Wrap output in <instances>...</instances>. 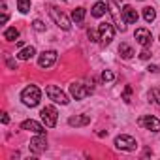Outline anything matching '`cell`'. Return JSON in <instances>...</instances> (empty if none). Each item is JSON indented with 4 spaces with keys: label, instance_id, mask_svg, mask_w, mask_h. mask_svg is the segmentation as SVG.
I'll return each instance as SVG.
<instances>
[{
    "label": "cell",
    "instance_id": "obj_23",
    "mask_svg": "<svg viewBox=\"0 0 160 160\" xmlns=\"http://www.w3.org/2000/svg\"><path fill=\"white\" fill-rule=\"evenodd\" d=\"M102 79H104L106 83H111L113 79H115V73H113V72H109V70H106V72L102 73Z\"/></svg>",
    "mask_w": 160,
    "mask_h": 160
},
{
    "label": "cell",
    "instance_id": "obj_25",
    "mask_svg": "<svg viewBox=\"0 0 160 160\" xmlns=\"http://www.w3.org/2000/svg\"><path fill=\"white\" fill-rule=\"evenodd\" d=\"M32 27H34V30H38V32H43V30H45V25H43L40 19H36V21L32 23Z\"/></svg>",
    "mask_w": 160,
    "mask_h": 160
},
{
    "label": "cell",
    "instance_id": "obj_16",
    "mask_svg": "<svg viewBox=\"0 0 160 160\" xmlns=\"http://www.w3.org/2000/svg\"><path fill=\"white\" fill-rule=\"evenodd\" d=\"M34 55H36V49H34L32 45H28V47H25V49H21V51L17 53V58H21V60H30Z\"/></svg>",
    "mask_w": 160,
    "mask_h": 160
},
{
    "label": "cell",
    "instance_id": "obj_17",
    "mask_svg": "<svg viewBox=\"0 0 160 160\" xmlns=\"http://www.w3.org/2000/svg\"><path fill=\"white\" fill-rule=\"evenodd\" d=\"M106 12H108V4H104V2L94 4V6H92V10H91L92 17H102V15H106Z\"/></svg>",
    "mask_w": 160,
    "mask_h": 160
},
{
    "label": "cell",
    "instance_id": "obj_26",
    "mask_svg": "<svg viewBox=\"0 0 160 160\" xmlns=\"http://www.w3.org/2000/svg\"><path fill=\"white\" fill-rule=\"evenodd\" d=\"M151 98H154V102L160 106V89H152L151 91Z\"/></svg>",
    "mask_w": 160,
    "mask_h": 160
},
{
    "label": "cell",
    "instance_id": "obj_30",
    "mask_svg": "<svg viewBox=\"0 0 160 160\" xmlns=\"http://www.w3.org/2000/svg\"><path fill=\"white\" fill-rule=\"evenodd\" d=\"M8 66H10L12 70H15V68H17V64H15V60H12V58H8Z\"/></svg>",
    "mask_w": 160,
    "mask_h": 160
},
{
    "label": "cell",
    "instance_id": "obj_5",
    "mask_svg": "<svg viewBox=\"0 0 160 160\" xmlns=\"http://www.w3.org/2000/svg\"><path fill=\"white\" fill-rule=\"evenodd\" d=\"M45 92H47V96H49V98H51L55 104L66 106V104L70 102V100H68V96H66V94H64V92H62V91L57 87V85H49V87L45 89Z\"/></svg>",
    "mask_w": 160,
    "mask_h": 160
},
{
    "label": "cell",
    "instance_id": "obj_18",
    "mask_svg": "<svg viewBox=\"0 0 160 160\" xmlns=\"http://www.w3.org/2000/svg\"><path fill=\"white\" fill-rule=\"evenodd\" d=\"M119 53H121L122 58H132V57H134V49H132L128 43H121V45H119Z\"/></svg>",
    "mask_w": 160,
    "mask_h": 160
},
{
    "label": "cell",
    "instance_id": "obj_13",
    "mask_svg": "<svg viewBox=\"0 0 160 160\" xmlns=\"http://www.w3.org/2000/svg\"><path fill=\"white\" fill-rule=\"evenodd\" d=\"M21 128H23V130H28V132H34V134H45V128H43L40 122L32 121V119L23 121V122H21Z\"/></svg>",
    "mask_w": 160,
    "mask_h": 160
},
{
    "label": "cell",
    "instance_id": "obj_2",
    "mask_svg": "<svg viewBox=\"0 0 160 160\" xmlns=\"http://www.w3.org/2000/svg\"><path fill=\"white\" fill-rule=\"evenodd\" d=\"M92 87L91 85H83V83H73V85H70V94L75 98V100H83V98H87L89 94H92Z\"/></svg>",
    "mask_w": 160,
    "mask_h": 160
},
{
    "label": "cell",
    "instance_id": "obj_28",
    "mask_svg": "<svg viewBox=\"0 0 160 160\" xmlns=\"http://www.w3.org/2000/svg\"><path fill=\"white\" fill-rule=\"evenodd\" d=\"M139 57H141V58H143V60H147V58H151V53H149V51H147V47H145V49H143V51H141V53H139Z\"/></svg>",
    "mask_w": 160,
    "mask_h": 160
},
{
    "label": "cell",
    "instance_id": "obj_4",
    "mask_svg": "<svg viewBox=\"0 0 160 160\" xmlns=\"http://www.w3.org/2000/svg\"><path fill=\"white\" fill-rule=\"evenodd\" d=\"M49 13H51L53 21H55V23H57V25H58L62 30H70V28H72V25H70V19H68V17H66V15H64V13L58 10V8L51 6V8H49Z\"/></svg>",
    "mask_w": 160,
    "mask_h": 160
},
{
    "label": "cell",
    "instance_id": "obj_29",
    "mask_svg": "<svg viewBox=\"0 0 160 160\" xmlns=\"http://www.w3.org/2000/svg\"><path fill=\"white\" fill-rule=\"evenodd\" d=\"M147 70H149V72H152V73H156V72H160V66H152V64H151Z\"/></svg>",
    "mask_w": 160,
    "mask_h": 160
},
{
    "label": "cell",
    "instance_id": "obj_1",
    "mask_svg": "<svg viewBox=\"0 0 160 160\" xmlns=\"http://www.w3.org/2000/svg\"><path fill=\"white\" fill-rule=\"evenodd\" d=\"M40 98H42V92H40V89H38L36 85H28V87H25L23 92H21V100H23V104L28 106V108H36V106L40 104Z\"/></svg>",
    "mask_w": 160,
    "mask_h": 160
},
{
    "label": "cell",
    "instance_id": "obj_27",
    "mask_svg": "<svg viewBox=\"0 0 160 160\" xmlns=\"http://www.w3.org/2000/svg\"><path fill=\"white\" fill-rule=\"evenodd\" d=\"M89 38H91V42H98L100 40L98 34H96V30H89Z\"/></svg>",
    "mask_w": 160,
    "mask_h": 160
},
{
    "label": "cell",
    "instance_id": "obj_10",
    "mask_svg": "<svg viewBox=\"0 0 160 160\" xmlns=\"http://www.w3.org/2000/svg\"><path fill=\"white\" fill-rule=\"evenodd\" d=\"M134 38H136L138 43L143 45V47H149V45L152 43V36H151V32H149L147 28H138V30L134 32Z\"/></svg>",
    "mask_w": 160,
    "mask_h": 160
},
{
    "label": "cell",
    "instance_id": "obj_8",
    "mask_svg": "<svg viewBox=\"0 0 160 160\" xmlns=\"http://www.w3.org/2000/svg\"><path fill=\"white\" fill-rule=\"evenodd\" d=\"M108 6H109V8H111V10H109V12H111V15H113V21H115V23H113V25H115V27H117V28H119V30H121V32H124V30H126V25H124V23H126V21H124V19H122V12H121V13H119V8H117V6H119V4H117V2H115V0H109V4H108Z\"/></svg>",
    "mask_w": 160,
    "mask_h": 160
},
{
    "label": "cell",
    "instance_id": "obj_12",
    "mask_svg": "<svg viewBox=\"0 0 160 160\" xmlns=\"http://www.w3.org/2000/svg\"><path fill=\"white\" fill-rule=\"evenodd\" d=\"M45 147H47V141H45V138H43V134H38L36 138H32L30 139V151L32 152H42V151H45Z\"/></svg>",
    "mask_w": 160,
    "mask_h": 160
},
{
    "label": "cell",
    "instance_id": "obj_9",
    "mask_svg": "<svg viewBox=\"0 0 160 160\" xmlns=\"http://www.w3.org/2000/svg\"><path fill=\"white\" fill-rule=\"evenodd\" d=\"M138 124L143 126V128H147V130H151V132H160V119H156V117H152V115H143V117H139Z\"/></svg>",
    "mask_w": 160,
    "mask_h": 160
},
{
    "label": "cell",
    "instance_id": "obj_14",
    "mask_svg": "<svg viewBox=\"0 0 160 160\" xmlns=\"http://www.w3.org/2000/svg\"><path fill=\"white\" fill-rule=\"evenodd\" d=\"M121 12H122V19H124L126 23H130V25L138 23V17H139V15H138V12H136L132 6H128V4H126V6H122V10H121Z\"/></svg>",
    "mask_w": 160,
    "mask_h": 160
},
{
    "label": "cell",
    "instance_id": "obj_20",
    "mask_svg": "<svg viewBox=\"0 0 160 160\" xmlns=\"http://www.w3.org/2000/svg\"><path fill=\"white\" fill-rule=\"evenodd\" d=\"M154 17H156V12H154V8H152V6L143 8V19H145L147 23H152V21H154Z\"/></svg>",
    "mask_w": 160,
    "mask_h": 160
},
{
    "label": "cell",
    "instance_id": "obj_22",
    "mask_svg": "<svg viewBox=\"0 0 160 160\" xmlns=\"http://www.w3.org/2000/svg\"><path fill=\"white\" fill-rule=\"evenodd\" d=\"M17 8L21 13H28L30 12V0H17Z\"/></svg>",
    "mask_w": 160,
    "mask_h": 160
},
{
    "label": "cell",
    "instance_id": "obj_32",
    "mask_svg": "<svg viewBox=\"0 0 160 160\" xmlns=\"http://www.w3.org/2000/svg\"><path fill=\"white\" fill-rule=\"evenodd\" d=\"M64 2H66V0H64Z\"/></svg>",
    "mask_w": 160,
    "mask_h": 160
},
{
    "label": "cell",
    "instance_id": "obj_31",
    "mask_svg": "<svg viewBox=\"0 0 160 160\" xmlns=\"http://www.w3.org/2000/svg\"><path fill=\"white\" fill-rule=\"evenodd\" d=\"M8 122H10V117L6 113H2V124H8Z\"/></svg>",
    "mask_w": 160,
    "mask_h": 160
},
{
    "label": "cell",
    "instance_id": "obj_21",
    "mask_svg": "<svg viewBox=\"0 0 160 160\" xmlns=\"http://www.w3.org/2000/svg\"><path fill=\"white\" fill-rule=\"evenodd\" d=\"M17 36H19V30H17L15 27H12V28H6V30H4V40H8V42L17 40Z\"/></svg>",
    "mask_w": 160,
    "mask_h": 160
},
{
    "label": "cell",
    "instance_id": "obj_11",
    "mask_svg": "<svg viewBox=\"0 0 160 160\" xmlns=\"http://www.w3.org/2000/svg\"><path fill=\"white\" fill-rule=\"evenodd\" d=\"M57 60V51H43L38 58V64L40 68H51Z\"/></svg>",
    "mask_w": 160,
    "mask_h": 160
},
{
    "label": "cell",
    "instance_id": "obj_7",
    "mask_svg": "<svg viewBox=\"0 0 160 160\" xmlns=\"http://www.w3.org/2000/svg\"><path fill=\"white\" fill-rule=\"evenodd\" d=\"M115 147L121 149V151H134V149L138 147V143H136V139H134L132 136L121 134V136L115 138Z\"/></svg>",
    "mask_w": 160,
    "mask_h": 160
},
{
    "label": "cell",
    "instance_id": "obj_19",
    "mask_svg": "<svg viewBox=\"0 0 160 160\" xmlns=\"http://www.w3.org/2000/svg\"><path fill=\"white\" fill-rule=\"evenodd\" d=\"M85 8H75L73 12H72V19L75 21V23H83V19H85Z\"/></svg>",
    "mask_w": 160,
    "mask_h": 160
},
{
    "label": "cell",
    "instance_id": "obj_24",
    "mask_svg": "<svg viewBox=\"0 0 160 160\" xmlns=\"http://www.w3.org/2000/svg\"><path fill=\"white\" fill-rule=\"evenodd\" d=\"M130 96H132V87L126 85V87H124V92H122V100L128 104V102H130Z\"/></svg>",
    "mask_w": 160,
    "mask_h": 160
},
{
    "label": "cell",
    "instance_id": "obj_3",
    "mask_svg": "<svg viewBox=\"0 0 160 160\" xmlns=\"http://www.w3.org/2000/svg\"><path fill=\"white\" fill-rule=\"evenodd\" d=\"M98 32H100V42H102V45H109V43H111V40L115 38L113 23H100Z\"/></svg>",
    "mask_w": 160,
    "mask_h": 160
},
{
    "label": "cell",
    "instance_id": "obj_15",
    "mask_svg": "<svg viewBox=\"0 0 160 160\" xmlns=\"http://www.w3.org/2000/svg\"><path fill=\"white\" fill-rule=\"evenodd\" d=\"M91 122V117L89 115H75V117H70L68 119V124L70 126H85Z\"/></svg>",
    "mask_w": 160,
    "mask_h": 160
},
{
    "label": "cell",
    "instance_id": "obj_6",
    "mask_svg": "<svg viewBox=\"0 0 160 160\" xmlns=\"http://www.w3.org/2000/svg\"><path fill=\"white\" fill-rule=\"evenodd\" d=\"M40 115H42V121L45 122L47 128H53V126L57 124V117H58V113H57V109H55L53 106H45V108H42Z\"/></svg>",
    "mask_w": 160,
    "mask_h": 160
}]
</instances>
